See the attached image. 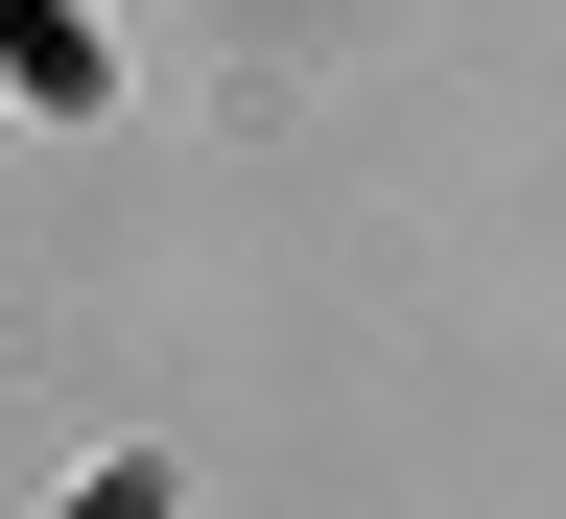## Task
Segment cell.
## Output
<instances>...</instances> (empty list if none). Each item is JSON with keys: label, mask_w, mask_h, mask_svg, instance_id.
I'll list each match as a JSON object with an SVG mask.
<instances>
[{"label": "cell", "mask_w": 566, "mask_h": 519, "mask_svg": "<svg viewBox=\"0 0 566 519\" xmlns=\"http://www.w3.org/2000/svg\"><path fill=\"white\" fill-rule=\"evenodd\" d=\"M0 71H24L48 118H95V24H71V0H0Z\"/></svg>", "instance_id": "cell-1"}, {"label": "cell", "mask_w": 566, "mask_h": 519, "mask_svg": "<svg viewBox=\"0 0 566 519\" xmlns=\"http://www.w3.org/2000/svg\"><path fill=\"white\" fill-rule=\"evenodd\" d=\"M71 519H166V473H95V496H71Z\"/></svg>", "instance_id": "cell-2"}]
</instances>
